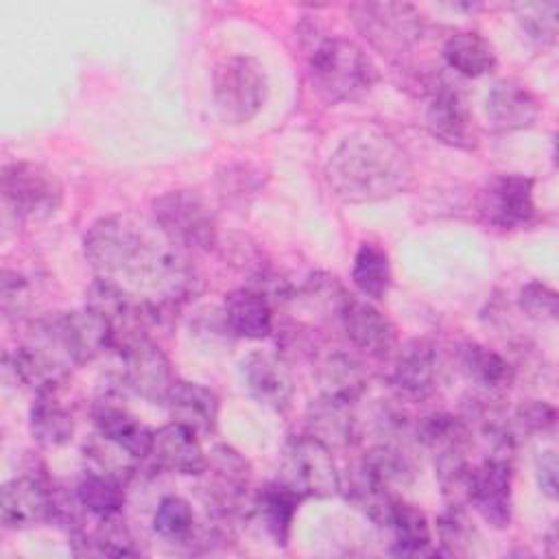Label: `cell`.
<instances>
[{
  "instance_id": "cell-6",
  "label": "cell",
  "mask_w": 559,
  "mask_h": 559,
  "mask_svg": "<svg viewBox=\"0 0 559 559\" xmlns=\"http://www.w3.org/2000/svg\"><path fill=\"white\" fill-rule=\"evenodd\" d=\"M157 229L177 249L207 251L216 245L218 223L205 197L197 190H170L153 201Z\"/></svg>"
},
{
  "instance_id": "cell-42",
  "label": "cell",
  "mask_w": 559,
  "mask_h": 559,
  "mask_svg": "<svg viewBox=\"0 0 559 559\" xmlns=\"http://www.w3.org/2000/svg\"><path fill=\"white\" fill-rule=\"evenodd\" d=\"M515 419L526 432H548V430L555 428L557 413L548 402L526 400V402L520 404V408L515 413Z\"/></svg>"
},
{
  "instance_id": "cell-41",
  "label": "cell",
  "mask_w": 559,
  "mask_h": 559,
  "mask_svg": "<svg viewBox=\"0 0 559 559\" xmlns=\"http://www.w3.org/2000/svg\"><path fill=\"white\" fill-rule=\"evenodd\" d=\"M0 301H2V312L7 319L22 317L31 304L28 282L20 273L4 269L2 282H0Z\"/></svg>"
},
{
  "instance_id": "cell-12",
  "label": "cell",
  "mask_w": 559,
  "mask_h": 559,
  "mask_svg": "<svg viewBox=\"0 0 559 559\" xmlns=\"http://www.w3.org/2000/svg\"><path fill=\"white\" fill-rule=\"evenodd\" d=\"M118 354L124 362V382L146 402L164 404L175 384L166 354L148 336L129 343Z\"/></svg>"
},
{
  "instance_id": "cell-22",
  "label": "cell",
  "mask_w": 559,
  "mask_h": 559,
  "mask_svg": "<svg viewBox=\"0 0 559 559\" xmlns=\"http://www.w3.org/2000/svg\"><path fill=\"white\" fill-rule=\"evenodd\" d=\"M164 406L173 415V421L186 426L197 437L210 435L216 428L218 397L199 382L175 380Z\"/></svg>"
},
{
  "instance_id": "cell-29",
  "label": "cell",
  "mask_w": 559,
  "mask_h": 559,
  "mask_svg": "<svg viewBox=\"0 0 559 559\" xmlns=\"http://www.w3.org/2000/svg\"><path fill=\"white\" fill-rule=\"evenodd\" d=\"M443 59L454 72L469 79L489 74L496 68L493 46L474 31H459L450 35L443 44Z\"/></svg>"
},
{
  "instance_id": "cell-39",
  "label": "cell",
  "mask_w": 559,
  "mask_h": 559,
  "mask_svg": "<svg viewBox=\"0 0 559 559\" xmlns=\"http://www.w3.org/2000/svg\"><path fill=\"white\" fill-rule=\"evenodd\" d=\"M439 537L450 555H465L476 537V528L465 518L463 507H452L439 518Z\"/></svg>"
},
{
  "instance_id": "cell-10",
  "label": "cell",
  "mask_w": 559,
  "mask_h": 559,
  "mask_svg": "<svg viewBox=\"0 0 559 559\" xmlns=\"http://www.w3.org/2000/svg\"><path fill=\"white\" fill-rule=\"evenodd\" d=\"M207 504L221 518H231L242 513V509L253 511V500L249 502V463L229 445H216L203 469Z\"/></svg>"
},
{
  "instance_id": "cell-19",
  "label": "cell",
  "mask_w": 559,
  "mask_h": 559,
  "mask_svg": "<svg viewBox=\"0 0 559 559\" xmlns=\"http://www.w3.org/2000/svg\"><path fill=\"white\" fill-rule=\"evenodd\" d=\"M4 369L15 382L33 389V393L59 391L70 378L68 362L37 343L9 352L4 356Z\"/></svg>"
},
{
  "instance_id": "cell-5",
  "label": "cell",
  "mask_w": 559,
  "mask_h": 559,
  "mask_svg": "<svg viewBox=\"0 0 559 559\" xmlns=\"http://www.w3.org/2000/svg\"><path fill=\"white\" fill-rule=\"evenodd\" d=\"M269 81L264 66L249 55L221 59L212 72L216 114L227 124L249 122L266 103Z\"/></svg>"
},
{
  "instance_id": "cell-13",
  "label": "cell",
  "mask_w": 559,
  "mask_h": 559,
  "mask_svg": "<svg viewBox=\"0 0 559 559\" xmlns=\"http://www.w3.org/2000/svg\"><path fill=\"white\" fill-rule=\"evenodd\" d=\"M467 502L491 526L496 528L509 526L513 515L511 461L487 456L478 467H474Z\"/></svg>"
},
{
  "instance_id": "cell-34",
  "label": "cell",
  "mask_w": 559,
  "mask_h": 559,
  "mask_svg": "<svg viewBox=\"0 0 559 559\" xmlns=\"http://www.w3.org/2000/svg\"><path fill=\"white\" fill-rule=\"evenodd\" d=\"M118 478L100 474V472H90L81 478V483L74 489L76 504L83 507L90 515L98 518H114L120 513L122 502H124V491Z\"/></svg>"
},
{
  "instance_id": "cell-17",
  "label": "cell",
  "mask_w": 559,
  "mask_h": 559,
  "mask_svg": "<svg viewBox=\"0 0 559 559\" xmlns=\"http://www.w3.org/2000/svg\"><path fill=\"white\" fill-rule=\"evenodd\" d=\"M338 319L347 338L369 356H389L397 345L395 325L369 301L349 295L338 312Z\"/></svg>"
},
{
  "instance_id": "cell-27",
  "label": "cell",
  "mask_w": 559,
  "mask_h": 559,
  "mask_svg": "<svg viewBox=\"0 0 559 559\" xmlns=\"http://www.w3.org/2000/svg\"><path fill=\"white\" fill-rule=\"evenodd\" d=\"M301 496L282 480L264 485L253 498V511L260 515L264 531L277 546H284L290 533Z\"/></svg>"
},
{
  "instance_id": "cell-37",
  "label": "cell",
  "mask_w": 559,
  "mask_h": 559,
  "mask_svg": "<svg viewBox=\"0 0 559 559\" xmlns=\"http://www.w3.org/2000/svg\"><path fill=\"white\" fill-rule=\"evenodd\" d=\"M153 528L159 537L170 542H186L194 533V511L190 502L181 496H166L159 500Z\"/></svg>"
},
{
  "instance_id": "cell-14",
  "label": "cell",
  "mask_w": 559,
  "mask_h": 559,
  "mask_svg": "<svg viewBox=\"0 0 559 559\" xmlns=\"http://www.w3.org/2000/svg\"><path fill=\"white\" fill-rule=\"evenodd\" d=\"M426 124L430 133L448 146L469 151L478 144V133L467 100L459 90L450 85H439L432 92L426 111Z\"/></svg>"
},
{
  "instance_id": "cell-30",
  "label": "cell",
  "mask_w": 559,
  "mask_h": 559,
  "mask_svg": "<svg viewBox=\"0 0 559 559\" xmlns=\"http://www.w3.org/2000/svg\"><path fill=\"white\" fill-rule=\"evenodd\" d=\"M367 369L349 354H332L319 369L321 393L354 404L367 389Z\"/></svg>"
},
{
  "instance_id": "cell-8",
  "label": "cell",
  "mask_w": 559,
  "mask_h": 559,
  "mask_svg": "<svg viewBox=\"0 0 559 559\" xmlns=\"http://www.w3.org/2000/svg\"><path fill=\"white\" fill-rule=\"evenodd\" d=\"M280 480L301 498H328L341 489L332 450L310 435L293 437L284 445Z\"/></svg>"
},
{
  "instance_id": "cell-18",
  "label": "cell",
  "mask_w": 559,
  "mask_h": 559,
  "mask_svg": "<svg viewBox=\"0 0 559 559\" xmlns=\"http://www.w3.org/2000/svg\"><path fill=\"white\" fill-rule=\"evenodd\" d=\"M52 515V493L39 478L17 476L4 483L0 493V520L7 528L39 526Z\"/></svg>"
},
{
  "instance_id": "cell-9",
  "label": "cell",
  "mask_w": 559,
  "mask_h": 559,
  "mask_svg": "<svg viewBox=\"0 0 559 559\" xmlns=\"http://www.w3.org/2000/svg\"><path fill=\"white\" fill-rule=\"evenodd\" d=\"M356 28L382 52L402 55L421 35V13L406 2L352 4Z\"/></svg>"
},
{
  "instance_id": "cell-2",
  "label": "cell",
  "mask_w": 559,
  "mask_h": 559,
  "mask_svg": "<svg viewBox=\"0 0 559 559\" xmlns=\"http://www.w3.org/2000/svg\"><path fill=\"white\" fill-rule=\"evenodd\" d=\"M325 179L343 201L369 203L404 192L413 181V168L393 138L356 131L330 155Z\"/></svg>"
},
{
  "instance_id": "cell-21",
  "label": "cell",
  "mask_w": 559,
  "mask_h": 559,
  "mask_svg": "<svg viewBox=\"0 0 559 559\" xmlns=\"http://www.w3.org/2000/svg\"><path fill=\"white\" fill-rule=\"evenodd\" d=\"M485 114L493 131H520L537 120L539 103L528 87L515 81H498L485 98Z\"/></svg>"
},
{
  "instance_id": "cell-20",
  "label": "cell",
  "mask_w": 559,
  "mask_h": 559,
  "mask_svg": "<svg viewBox=\"0 0 559 559\" xmlns=\"http://www.w3.org/2000/svg\"><path fill=\"white\" fill-rule=\"evenodd\" d=\"M148 456L157 467L186 476H199L207 465V454L203 452L199 437L177 421L153 430Z\"/></svg>"
},
{
  "instance_id": "cell-25",
  "label": "cell",
  "mask_w": 559,
  "mask_h": 559,
  "mask_svg": "<svg viewBox=\"0 0 559 559\" xmlns=\"http://www.w3.org/2000/svg\"><path fill=\"white\" fill-rule=\"evenodd\" d=\"M308 435L332 448H345L354 441L356 421L349 402L334 400L330 395H319L308 404L306 411Z\"/></svg>"
},
{
  "instance_id": "cell-7",
  "label": "cell",
  "mask_w": 559,
  "mask_h": 559,
  "mask_svg": "<svg viewBox=\"0 0 559 559\" xmlns=\"http://www.w3.org/2000/svg\"><path fill=\"white\" fill-rule=\"evenodd\" d=\"M2 197L13 214L28 221L52 216L63 201L59 177L35 162H11L2 166Z\"/></svg>"
},
{
  "instance_id": "cell-35",
  "label": "cell",
  "mask_w": 559,
  "mask_h": 559,
  "mask_svg": "<svg viewBox=\"0 0 559 559\" xmlns=\"http://www.w3.org/2000/svg\"><path fill=\"white\" fill-rule=\"evenodd\" d=\"M437 480L443 498L452 507H463L469 498L474 467L467 461L465 448H445L437 452Z\"/></svg>"
},
{
  "instance_id": "cell-38",
  "label": "cell",
  "mask_w": 559,
  "mask_h": 559,
  "mask_svg": "<svg viewBox=\"0 0 559 559\" xmlns=\"http://www.w3.org/2000/svg\"><path fill=\"white\" fill-rule=\"evenodd\" d=\"M522 31L537 44H552L559 28V2H520L513 7Z\"/></svg>"
},
{
  "instance_id": "cell-1",
  "label": "cell",
  "mask_w": 559,
  "mask_h": 559,
  "mask_svg": "<svg viewBox=\"0 0 559 559\" xmlns=\"http://www.w3.org/2000/svg\"><path fill=\"white\" fill-rule=\"evenodd\" d=\"M83 249L98 277L118 284L124 277L131 286L153 293L157 304L183 299L194 284L192 269L179 249L131 214H111L92 223Z\"/></svg>"
},
{
  "instance_id": "cell-32",
  "label": "cell",
  "mask_w": 559,
  "mask_h": 559,
  "mask_svg": "<svg viewBox=\"0 0 559 559\" xmlns=\"http://www.w3.org/2000/svg\"><path fill=\"white\" fill-rule=\"evenodd\" d=\"M461 369L472 382L489 393H500L513 382L511 365L498 352L478 343H467L461 349Z\"/></svg>"
},
{
  "instance_id": "cell-23",
  "label": "cell",
  "mask_w": 559,
  "mask_h": 559,
  "mask_svg": "<svg viewBox=\"0 0 559 559\" xmlns=\"http://www.w3.org/2000/svg\"><path fill=\"white\" fill-rule=\"evenodd\" d=\"M92 419L98 437L116 443L135 459H144L151 452L153 430L146 428L138 417H133L124 406L109 400H100L92 408Z\"/></svg>"
},
{
  "instance_id": "cell-43",
  "label": "cell",
  "mask_w": 559,
  "mask_h": 559,
  "mask_svg": "<svg viewBox=\"0 0 559 559\" xmlns=\"http://www.w3.org/2000/svg\"><path fill=\"white\" fill-rule=\"evenodd\" d=\"M557 469H559V465H557V454H555V450H544V452L537 454V459H535L537 485H539L542 493H544L546 498H550V500L557 498V487H559V483H557Z\"/></svg>"
},
{
  "instance_id": "cell-16",
  "label": "cell",
  "mask_w": 559,
  "mask_h": 559,
  "mask_svg": "<svg viewBox=\"0 0 559 559\" xmlns=\"http://www.w3.org/2000/svg\"><path fill=\"white\" fill-rule=\"evenodd\" d=\"M391 386L404 400L419 402L437 386V354L424 338L406 341L393 356Z\"/></svg>"
},
{
  "instance_id": "cell-3",
  "label": "cell",
  "mask_w": 559,
  "mask_h": 559,
  "mask_svg": "<svg viewBox=\"0 0 559 559\" xmlns=\"http://www.w3.org/2000/svg\"><path fill=\"white\" fill-rule=\"evenodd\" d=\"M308 74L312 90L330 105L358 100L378 81L369 55L345 37H317L308 46Z\"/></svg>"
},
{
  "instance_id": "cell-36",
  "label": "cell",
  "mask_w": 559,
  "mask_h": 559,
  "mask_svg": "<svg viewBox=\"0 0 559 559\" xmlns=\"http://www.w3.org/2000/svg\"><path fill=\"white\" fill-rule=\"evenodd\" d=\"M472 430L463 417L450 413H432L417 424V441L435 452L445 448H467Z\"/></svg>"
},
{
  "instance_id": "cell-4",
  "label": "cell",
  "mask_w": 559,
  "mask_h": 559,
  "mask_svg": "<svg viewBox=\"0 0 559 559\" xmlns=\"http://www.w3.org/2000/svg\"><path fill=\"white\" fill-rule=\"evenodd\" d=\"M33 343L50 349L72 365H85L111 347L109 325L85 306V310L52 312L33 323Z\"/></svg>"
},
{
  "instance_id": "cell-40",
  "label": "cell",
  "mask_w": 559,
  "mask_h": 559,
  "mask_svg": "<svg viewBox=\"0 0 559 559\" xmlns=\"http://www.w3.org/2000/svg\"><path fill=\"white\" fill-rule=\"evenodd\" d=\"M518 301L528 319L552 321L557 317V293L542 282L524 284Z\"/></svg>"
},
{
  "instance_id": "cell-26",
  "label": "cell",
  "mask_w": 559,
  "mask_h": 559,
  "mask_svg": "<svg viewBox=\"0 0 559 559\" xmlns=\"http://www.w3.org/2000/svg\"><path fill=\"white\" fill-rule=\"evenodd\" d=\"M341 489H345L347 500H352L367 518L380 526L386 524L391 509L397 502L391 487L373 469H369L365 461L347 472V483L341 480Z\"/></svg>"
},
{
  "instance_id": "cell-15",
  "label": "cell",
  "mask_w": 559,
  "mask_h": 559,
  "mask_svg": "<svg viewBox=\"0 0 559 559\" xmlns=\"http://www.w3.org/2000/svg\"><path fill=\"white\" fill-rule=\"evenodd\" d=\"M240 376L245 389L255 397L260 404L284 411L290 406L295 393V380L288 365L269 352H253L240 362Z\"/></svg>"
},
{
  "instance_id": "cell-31",
  "label": "cell",
  "mask_w": 559,
  "mask_h": 559,
  "mask_svg": "<svg viewBox=\"0 0 559 559\" xmlns=\"http://www.w3.org/2000/svg\"><path fill=\"white\" fill-rule=\"evenodd\" d=\"M59 391L35 393V402L31 406V432L41 445H63L74 435V417L59 402Z\"/></svg>"
},
{
  "instance_id": "cell-28",
  "label": "cell",
  "mask_w": 559,
  "mask_h": 559,
  "mask_svg": "<svg viewBox=\"0 0 559 559\" xmlns=\"http://www.w3.org/2000/svg\"><path fill=\"white\" fill-rule=\"evenodd\" d=\"M393 533V552L404 557H417V555H432L430 548L432 535L430 524L415 504L404 502L397 498V502L391 509V515L384 524Z\"/></svg>"
},
{
  "instance_id": "cell-33",
  "label": "cell",
  "mask_w": 559,
  "mask_h": 559,
  "mask_svg": "<svg viewBox=\"0 0 559 559\" xmlns=\"http://www.w3.org/2000/svg\"><path fill=\"white\" fill-rule=\"evenodd\" d=\"M352 282L369 299L380 301L386 297L393 282V273L389 255L380 245L362 242L358 247L352 266Z\"/></svg>"
},
{
  "instance_id": "cell-11",
  "label": "cell",
  "mask_w": 559,
  "mask_h": 559,
  "mask_svg": "<svg viewBox=\"0 0 559 559\" xmlns=\"http://www.w3.org/2000/svg\"><path fill=\"white\" fill-rule=\"evenodd\" d=\"M480 216L502 229L524 227L535 218L533 179L520 173L493 175L478 194Z\"/></svg>"
},
{
  "instance_id": "cell-24",
  "label": "cell",
  "mask_w": 559,
  "mask_h": 559,
  "mask_svg": "<svg viewBox=\"0 0 559 559\" xmlns=\"http://www.w3.org/2000/svg\"><path fill=\"white\" fill-rule=\"evenodd\" d=\"M223 319L225 328L242 338H264L273 332L271 301L251 286L225 295Z\"/></svg>"
}]
</instances>
